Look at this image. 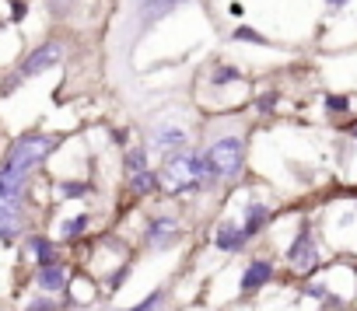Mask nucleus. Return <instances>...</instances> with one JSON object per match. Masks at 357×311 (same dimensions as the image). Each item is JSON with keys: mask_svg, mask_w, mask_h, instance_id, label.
<instances>
[{"mask_svg": "<svg viewBox=\"0 0 357 311\" xmlns=\"http://www.w3.org/2000/svg\"><path fill=\"white\" fill-rule=\"evenodd\" d=\"M60 147V136L50 133H25L11 143L8 161L0 165V196H15L22 200V189L29 182V175L50 158V154Z\"/></svg>", "mask_w": 357, "mask_h": 311, "instance_id": "nucleus-1", "label": "nucleus"}, {"mask_svg": "<svg viewBox=\"0 0 357 311\" xmlns=\"http://www.w3.org/2000/svg\"><path fill=\"white\" fill-rule=\"evenodd\" d=\"M186 0H126V8H123V22H119V56H126L161 18H168L175 8H183Z\"/></svg>", "mask_w": 357, "mask_h": 311, "instance_id": "nucleus-2", "label": "nucleus"}, {"mask_svg": "<svg viewBox=\"0 0 357 311\" xmlns=\"http://www.w3.org/2000/svg\"><path fill=\"white\" fill-rule=\"evenodd\" d=\"M158 179V189L165 193H190V189H200L204 179H207V168H204V154L193 150V147H183L161 158V172L154 175Z\"/></svg>", "mask_w": 357, "mask_h": 311, "instance_id": "nucleus-3", "label": "nucleus"}, {"mask_svg": "<svg viewBox=\"0 0 357 311\" xmlns=\"http://www.w3.org/2000/svg\"><path fill=\"white\" fill-rule=\"evenodd\" d=\"M245 165V136L242 129H228V133H218L207 150H204V168H207V179H235Z\"/></svg>", "mask_w": 357, "mask_h": 311, "instance_id": "nucleus-4", "label": "nucleus"}, {"mask_svg": "<svg viewBox=\"0 0 357 311\" xmlns=\"http://www.w3.org/2000/svg\"><path fill=\"white\" fill-rule=\"evenodd\" d=\"M147 147L158 150L161 158H168V154L190 147V115L183 109H172V112L158 115L147 126Z\"/></svg>", "mask_w": 357, "mask_h": 311, "instance_id": "nucleus-5", "label": "nucleus"}, {"mask_svg": "<svg viewBox=\"0 0 357 311\" xmlns=\"http://www.w3.org/2000/svg\"><path fill=\"white\" fill-rule=\"evenodd\" d=\"M63 60V42L60 39H50V42H43L39 49H32L25 60H22V67H18V77L11 81V84H18V81H29V77H39V74H46L50 67H56ZM8 84V88H11Z\"/></svg>", "mask_w": 357, "mask_h": 311, "instance_id": "nucleus-6", "label": "nucleus"}, {"mask_svg": "<svg viewBox=\"0 0 357 311\" xmlns=\"http://www.w3.org/2000/svg\"><path fill=\"white\" fill-rule=\"evenodd\" d=\"M287 262H291L298 273L315 269V262H319V245H315V238H312V231H308V228H301V231H298L294 245L287 248Z\"/></svg>", "mask_w": 357, "mask_h": 311, "instance_id": "nucleus-7", "label": "nucleus"}, {"mask_svg": "<svg viewBox=\"0 0 357 311\" xmlns=\"http://www.w3.org/2000/svg\"><path fill=\"white\" fill-rule=\"evenodd\" d=\"M22 224H25V217H22V200L0 196V238H4V241L18 238V234H22Z\"/></svg>", "mask_w": 357, "mask_h": 311, "instance_id": "nucleus-8", "label": "nucleus"}, {"mask_svg": "<svg viewBox=\"0 0 357 311\" xmlns=\"http://www.w3.org/2000/svg\"><path fill=\"white\" fill-rule=\"evenodd\" d=\"M270 280H273V262L252 259V262L245 266V273H242V294H256V290H263Z\"/></svg>", "mask_w": 357, "mask_h": 311, "instance_id": "nucleus-9", "label": "nucleus"}, {"mask_svg": "<svg viewBox=\"0 0 357 311\" xmlns=\"http://www.w3.org/2000/svg\"><path fill=\"white\" fill-rule=\"evenodd\" d=\"M175 241H178V228H175V221L158 217V221L147 228V245H151V248H172Z\"/></svg>", "mask_w": 357, "mask_h": 311, "instance_id": "nucleus-10", "label": "nucleus"}, {"mask_svg": "<svg viewBox=\"0 0 357 311\" xmlns=\"http://www.w3.org/2000/svg\"><path fill=\"white\" fill-rule=\"evenodd\" d=\"M39 290H46L50 297L53 294H63L67 290V269L60 262H50V266H39V276H36Z\"/></svg>", "mask_w": 357, "mask_h": 311, "instance_id": "nucleus-11", "label": "nucleus"}, {"mask_svg": "<svg viewBox=\"0 0 357 311\" xmlns=\"http://www.w3.org/2000/svg\"><path fill=\"white\" fill-rule=\"evenodd\" d=\"M245 241H249V238L242 234V228H238V224L221 221V228H218V234H214V245H218L221 252H238Z\"/></svg>", "mask_w": 357, "mask_h": 311, "instance_id": "nucleus-12", "label": "nucleus"}, {"mask_svg": "<svg viewBox=\"0 0 357 311\" xmlns=\"http://www.w3.org/2000/svg\"><path fill=\"white\" fill-rule=\"evenodd\" d=\"M266 217H270V214H266V207H263V203L245 207V224H242V234H245V238H256V234H259V228L266 224Z\"/></svg>", "mask_w": 357, "mask_h": 311, "instance_id": "nucleus-13", "label": "nucleus"}, {"mask_svg": "<svg viewBox=\"0 0 357 311\" xmlns=\"http://www.w3.org/2000/svg\"><path fill=\"white\" fill-rule=\"evenodd\" d=\"M130 186H133L137 196H147L151 189H158V179L151 172H137V175H130Z\"/></svg>", "mask_w": 357, "mask_h": 311, "instance_id": "nucleus-14", "label": "nucleus"}, {"mask_svg": "<svg viewBox=\"0 0 357 311\" xmlns=\"http://www.w3.org/2000/svg\"><path fill=\"white\" fill-rule=\"evenodd\" d=\"M32 252L39 255V262L43 266H50V262H56V248L46 241V238H32Z\"/></svg>", "mask_w": 357, "mask_h": 311, "instance_id": "nucleus-15", "label": "nucleus"}, {"mask_svg": "<svg viewBox=\"0 0 357 311\" xmlns=\"http://www.w3.org/2000/svg\"><path fill=\"white\" fill-rule=\"evenodd\" d=\"M126 172H130V175L147 172V150H140V147H137V150H130V154H126Z\"/></svg>", "mask_w": 357, "mask_h": 311, "instance_id": "nucleus-16", "label": "nucleus"}, {"mask_svg": "<svg viewBox=\"0 0 357 311\" xmlns=\"http://www.w3.org/2000/svg\"><path fill=\"white\" fill-rule=\"evenodd\" d=\"M84 228H88V217H84V214H77V217L63 221L60 234H63V238H77V234H84Z\"/></svg>", "mask_w": 357, "mask_h": 311, "instance_id": "nucleus-17", "label": "nucleus"}, {"mask_svg": "<svg viewBox=\"0 0 357 311\" xmlns=\"http://www.w3.org/2000/svg\"><path fill=\"white\" fill-rule=\"evenodd\" d=\"M211 81H214V84H231V81H238V70H235V67H218V70L211 74Z\"/></svg>", "mask_w": 357, "mask_h": 311, "instance_id": "nucleus-18", "label": "nucleus"}, {"mask_svg": "<svg viewBox=\"0 0 357 311\" xmlns=\"http://www.w3.org/2000/svg\"><path fill=\"white\" fill-rule=\"evenodd\" d=\"M326 109H329V112H347V109H350V98H343V95H329V98H326Z\"/></svg>", "mask_w": 357, "mask_h": 311, "instance_id": "nucleus-19", "label": "nucleus"}, {"mask_svg": "<svg viewBox=\"0 0 357 311\" xmlns=\"http://www.w3.org/2000/svg\"><path fill=\"white\" fill-rule=\"evenodd\" d=\"M46 8H50V15L63 18V15L70 11V0H46Z\"/></svg>", "mask_w": 357, "mask_h": 311, "instance_id": "nucleus-20", "label": "nucleus"}, {"mask_svg": "<svg viewBox=\"0 0 357 311\" xmlns=\"http://www.w3.org/2000/svg\"><path fill=\"white\" fill-rule=\"evenodd\" d=\"M235 39H238V42H266V39H263L259 32H252V29H238Z\"/></svg>", "mask_w": 357, "mask_h": 311, "instance_id": "nucleus-21", "label": "nucleus"}, {"mask_svg": "<svg viewBox=\"0 0 357 311\" xmlns=\"http://www.w3.org/2000/svg\"><path fill=\"white\" fill-rule=\"evenodd\" d=\"M60 193H63V196H84V193H88V186H84V182H81V186H77V182H63V186H60Z\"/></svg>", "mask_w": 357, "mask_h": 311, "instance_id": "nucleus-22", "label": "nucleus"}, {"mask_svg": "<svg viewBox=\"0 0 357 311\" xmlns=\"http://www.w3.org/2000/svg\"><path fill=\"white\" fill-rule=\"evenodd\" d=\"M25 311H56V301H53V297H46V301H32Z\"/></svg>", "mask_w": 357, "mask_h": 311, "instance_id": "nucleus-23", "label": "nucleus"}, {"mask_svg": "<svg viewBox=\"0 0 357 311\" xmlns=\"http://www.w3.org/2000/svg\"><path fill=\"white\" fill-rule=\"evenodd\" d=\"M158 301H161V294H151L147 301H140V304H137V308H130V311H154V308H158Z\"/></svg>", "mask_w": 357, "mask_h": 311, "instance_id": "nucleus-24", "label": "nucleus"}, {"mask_svg": "<svg viewBox=\"0 0 357 311\" xmlns=\"http://www.w3.org/2000/svg\"><path fill=\"white\" fill-rule=\"evenodd\" d=\"M273 102H277V95H266V98L259 102V109H273Z\"/></svg>", "mask_w": 357, "mask_h": 311, "instance_id": "nucleus-25", "label": "nucleus"}, {"mask_svg": "<svg viewBox=\"0 0 357 311\" xmlns=\"http://www.w3.org/2000/svg\"><path fill=\"white\" fill-rule=\"evenodd\" d=\"M329 4H333V8H340V4H347V0H329Z\"/></svg>", "mask_w": 357, "mask_h": 311, "instance_id": "nucleus-26", "label": "nucleus"}, {"mask_svg": "<svg viewBox=\"0 0 357 311\" xmlns=\"http://www.w3.org/2000/svg\"><path fill=\"white\" fill-rule=\"evenodd\" d=\"M354 140H357V129H354Z\"/></svg>", "mask_w": 357, "mask_h": 311, "instance_id": "nucleus-27", "label": "nucleus"}]
</instances>
